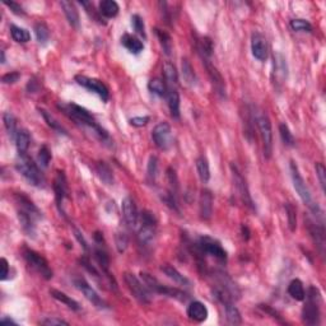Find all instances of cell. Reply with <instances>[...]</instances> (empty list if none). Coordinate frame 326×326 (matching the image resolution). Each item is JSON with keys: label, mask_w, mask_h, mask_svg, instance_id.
I'll use <instances>...</instances> for the list:
<instances>
[{"label": "cell", "mask_w": 326, "mask_h": 326, "mask_svg": "<svg viewBox=\"0 0 326 326\" xmlns=\"http://www.w3.org/2000/svg\"><path fill=\"white\" fill-rule=\"evenodd\" d=\"M284 208H286L289 229H291L292 232H295L296 228H297V210H296V208L291 203H286Z\"/></svg>", "instance_id": "obj_47"}, {"label": "cell", "mask_w": 326, "mask_h": 326, "mask_svg": "<svg viewBox=\"0 0 326 326\" xmlns=\"http://www.w3.org/2000/svg\"><path fill=\"white\" fill-rule=\"evenodd\" d=\"M0 263H1V274H0V279H1V281H5L9 273V263L5 258H1Z\"/></svg>", "instance_id": "obj_60"}, {"label": "cell", "mask_w": 326, "mask_h": 326, "mask_svg": "<svg viewBox=\"0 0 326 326\" xmlns=\"http://www.w3.org/2000/svg\"><path fill=\"white\" fill-rule=\"evenodd\" d=\"M196 171L199 177H200L201 182L206 183L209 180H210V168H209V162L204 156H200V157L196 160Z\"/></svg>", "instance_id": "obj_39"}, {"label": "cell", "mask_w": 326, "mask_h": 326, "mask_svg": "<svg viewBox=\"0 0 326 326\" xmlns=\"http://www.w3.org/2000/svg\"><path fill=\"white\" fill-rule=\"evenodd\" d=\"M124 281H125L126 286L129 288L133 297H134L138 302H141L142 305L151 304L152 297H151V292H149L148 287L144 286V284L138 279L137 275L132 274V273H125V274H124Z\"/></svg>", "instance_id": "obj_9"}, {"label": "cell", "mask_w": 326, "mask_h": 326, "mask_svg": "<svg viewBox=\"0 0 326 326\" xmlns=\"http://www.w3.org/2000/svg\"><path fill=\"white\" fill-rule=\"evenodd\" d=\"M132 26L134 28V31L137 32L141 37L146 38L147 33H146V26H144V20L143 18L141 17L139 14H133L132 15Z\"/></svg>", "instance_id": "obj_49"}, {"label": "cell", "mask_w": 326, "mask_h": 326, "mask_svg": "<svg viewBox=\"0 0 326 326\" xmlns=\"http://www.w3.org/2000/svg\"><path fill=\"white\" fill-rule=\"evenodd\" d=\"M156 227L157 224L153 223H142L139 232H138V240L143 246H149L156 237Z\"/></svg>", "instance_id": "obj_23"}, {"label": "cell", "mask_w": 326, "mask_h": 326, "mask_svg": "<svg viewBox=\"0 0 326 326\" xmlns=\"http://www.w3.org/2000/svg\"><path fill=\"white\" fill-rule=\"evenodd\" d=\"M40 114L42 115V118L45 119V121L47 123V125H49L52 130H55V132L59 133V134L68 135V132L64 129L63 126H61V124L59 123V121H57L51 114H49V112L46 111V110H42V109H40Z\"/></svg>", "instance_id": "obj_42"}, {"label": "cell", "mask_w": 326, "mask_h": 326, "mask_svg": "<svg viewBox=\"0 0 326 326\" xmlns=\"http://www.w3.org/2000/svg\"><path fill=\"white\" fill-rule=\"evenodd\" d=\"M75 82H77L79 86L84 87V88L88 89V91L96 93L103 102H107V101H109V88H107V86L103 83L102 80L86 77V75H75Z\"/></svg>", "instance_id": "obj_10"}, {"label": "cell", "mask_w": 326, "mask_h": 326, "mask_svg": "<svg viewBox=\"0 0 326 326\" xmlns=\"http://www.w3.org/2000/svg\"><path fill=\"white\" fill-rule=\"evenodd\" d=\"M251 51L255 59L259 61H265L268 59V42L259 32H255L251 36Z\"/></svg>", "instance_id": "obj_18"}, {"label": "cell", "mask_w": 326, "mask_h": 326, "mask_svg": "<svg viewBox=\"0 0 326 326\" xmlns=\"http://www.w3.org/2000/svg\"><path fill=\"white\" fill-rule=\"evenodd\" d=\"M187 318L195 323H203L208 319V309L200 301H194L187 306Z\"/></svg>", "instance_id": "obj_20"}, {"label": "cell", "mask_w": 326, "mask_h": 326, "mask_svg": "<svg viewBox=\"0 0 326 326\" xmlns=\"http://www.w3.org/2000/svg\"><path fill=\"white\" fill-rule=\"evenodd\" d=\"M79 263L82 264V266H83L84 269H86L87 272H88V273H91L92 275H95L96 278H100V277H101L100 273H98V270L96 269L95 266L92 265L91 261H89V259H88V258H82V259H79Z\"/></svg>", "instance_id": "obj_55"}, {"label": "cell", "mask_w": 326, "mask_h": 326, "mask_svg": "<svg viewBox=\"0 0 326 326\" xmlns=\"http://www.w3.org/2000/svg\"><path fill=\"white\" fill-rule=\"evenodd\" d=\"M307 223H309L307 227H309V232L312 240L316 243V246L320 250L321 254H324V250H325V228H324V224H318V222L314 223L311 220H307Z\"/></svg>", "instance_id": "obj_21"}, {"label": "cell", "mask_w": 326, "mask_h": 326, "mask_svg": "<svg viewBox=\"0 0 326 326\" xmlns=\"http://www.w3.org/2000/svg\"><path fill=\"white\" fill-rule=\"evenodd\" d=\"M307 302L302 310V319L307 325H319L320 324V292L315 287H310L307 292Z\"/></svg>", "instance_id": "obj_6"}, {"label": "cell", "mask_w": 326, "mask_h": 326, "mask_svg": "<svg viewBox=\"0 0 326 326\" xmlns=\"http://www.w3.org/2000/svg\"><path fill=\"white\" fill-rule=\"evenodd\" d=\"M153 142L161 151H168L172 146V130L168 123H160L152 132Z\"/></svg>", "instance_id": "obj_11"}, {"label": "cell", "mask_w": 326, "mask_h": 326, "mask_svg": "<svg viewBox=\"0 0 326 326\" xmlns=\"http://www.w3.org/2000/svg\"><path fill=\"white\" fill-rule=\"evenodd\" d=\"M119 4L115 0H102L100 3V13L106 18H114L119 14Z\"/></svg>", "instance_id": "obj_36"}, {"label": "cell", "mask_w": 326, "mask_h": 326, "mask_svg": "<svg viewBox=\"0 0 326 326\" xmlns=\"http://www.w3.org/2000/svg\"><path fill=\"white\" fill-rule=\"evenodd\" d=\"M254 115V120L256 121V125L259 128V132L261 135V141H263L264 147V156L265 158L269 160L272 157L273 153V129L270 119L268 118V115L265 112H252Z\"/></svg>", "instance_id": "obj_7"}, {"label": "cell", "mask_w": 326, "mask_h": 326, "mask_svg": "<svg viewBox=\"0 0 326 326\" xmlns=\"http://www.w3.org/2000/svg\"><path fill=\"white\" fill-rule=\"evenodd\" d=\"M1 324H13V325H15V323L11 319H8V318H3L1 319Z\"/></svg>", "instance_id": "obj_63"}, {"label": "cell", "mask_w": 326, "mask_h": 326, "mask_svg": "<svg viewBox=\"0 0 326 326\" xmlns=\"http://www.w3.org/2000/svg\"><path fill=\"white\" fill-rule=\"evenodd\" d=\"M191 251L194 252L199 266H205V256L215 259L219 263L227 261V251L220 245L219 241L214 240L209 236H200L195 243H191Z\"/></svg>", "instance_id": "obj_2"}, {"label": "cell", "mask_w": 326, "mask_h": 326, "mask_svg": "<svg viewBox=\"0 0 326 326\" xmlns=\"http://www.w3.org/2000/svg\"><path fill=\"white\" fill-rule=\"evenodd\" d=\"M37 161L38 164L43 168L46 167H49V163L51 161V152H50V149L47 148V146H42L38 151V156H37Z\"/></svg>", "instance_id": "obj_52"}, {"label": "cell", "mask_w": 326, "mask_h": 326, "mask_svg": "<svg viewBox=\"0 0 326 326\" xmlns=\"http://www.w3.org/2000/svg\"><path fill=\"white\" fill-rule=\"evenodd\" d=\"M273 80L275 86H281L287 80L288 77V65L286 57L281 52H275L273 56Z\"/></svg>", "instance_id": "obj_14"}, {"label": "cell", "mask_w": 326, "mask_h": 326, "mask_svg": "<svg viewBox=\"0 0 326 326\" xmlns=\"http://www.w3.org/2000/svg\"><path fill=\"white\" fill-rule=\"evenodd\" d=\"M231 171H232V177H233V182H235L236 189H237L238 194H240L241 199H242V201L245 203V205H247L251 209H255L254 201H252V197L251 195H250V190H249V186H247L246 183V180L243 178L241 172L238 171V168L233 164V163L231 164Z\"/></svg>", "instance_id": "obj_12"}, {"label": "cell", "mask_w": 326, "mask_h": 326, "mask_svg": "<svg viewBox=\"0 0 326 326\" xmlns=\"http://www.w3.org/2000/svg\"><path fill=\"white\" fill-rule=\"evenodd\" d=\"M289 296L296 301H304L306 298V292H305L304 283L300 279H293L288 286Z\"/></svg>", "instance_id": "obj_37"}, {"label": "cell", "mask_w": 326, "mask_h": 326, "mask_svg": "<svg viewBox=\"0 0 326 326\" xmlns=\"http://www.w3.org/2000/svg\"><path fill=\"white\" fill-rule=\"evenodd\" d=\"M18 219H19V223L22 229L24 231L27 236L29 237H33L34 233H36V220L38 219L37 217L29 214L28 212L23 210V209L18 208Z\"/></svg>", "instance_id": "obj_22"}, {"label": "cell", "mask_w": 326, "mask_h": 326, "mask_svg": "<svg viewBox=\"0 0 326 326\" xmlns=\"http://www.w3.org/2000/svg\"><path fill=\"white\" fill-rule=\"evenodd\" d=\"M3 121L9 138H10L11 141H15V138H17V134H18L17 119H15V116L11 114V112H4Z\"/></svg>", "instance_id": "obj_38"}, {"label": "cell", "mask_w": 326, "mask_h": 326, "mask_svg": "<svg viewBox=\"0 0 326 326\" xmlns=\"http://www.w3.org/2000/svg\"><path fill=\"white\" fill-rule=\"evenodd\" d=\"M289 169H291V176H292L293 186H295V189H296V191H297L298 196L301 197V200L304 201L305 205L309 206V209L311 210L312 213H314V215H316V217L320 218V220L323 222V218H324L323 210H321V208L319 206V204L315 203L314 199H312V195H311V191H310V189H309V186L306 185L304 177H302V174H301L300 169H298L297 164H296L293 161H291Z\"/></svg>", "instance_id": "obj_3"}, {"label": "cell", "mask_w": 326, "mask_h": 326, "mask_svg": "<svg viewBox=\"0 0 326 326\" xmlns=\"http://www.w3.org/2000/svg\"><path fill=\"white\" fill-rule=\"evenodd\" d=\"M196 50L203 60H209L213 54V42L209 37H200L196 41Z\"/></svg>", "instance_id": "obj_34"}, {"label": "cell", "mask_w": 326, "mask_h": 326, "mask_svg": "<svg viewBox=\"0 0 326 326\" xmlns=\"http://www.w3.org/2000/svg\"><path fill=\"white\" fill-rule=\"evenodd\" d=\"M23 258L26 259L27 264L31 266L32 269H34L43 279L46 281H50L52 278V270L49 266V263L46 260L43 256H41L38 252L33 251L31 249H24L23 250Z\"/></svg>", "instance_id": "obj_8"}, {"label": "cell", "mask_w": 326, "mask_h": 326, "mask_svg": "<svg viewBox=\"0 0 326 326\" xmlns=\"http://www.w3.org/2000/svg\"><path fill=\"white\" fill-rule=\"evenodd\" d=\"M74 235H75V238H77V240L79 241V243H82V246H83V249L86 250V251H88V250H89V247H88V243H87V241L84 240L83 235H82V233H80V231H79V229L74 228Z\"/></svg>", "instance_id": "obj_61"}, {"label": "cell", "mask_w": 326, "mask_h": 326, "mask_svg": "<svg viewBox=\"0 0 326 326\" xmlns=\"http://www.w3.org/2000/svg\"><path fill=\"white\" fill-rule=\"evenodd\" d=\"M148 88L152 93L160 96V97H166L167 91H168L166 83L162 79H160V78H155V79L149 80Z\"/></svg>", "instance_id": "obj_41"}, {"label": "cell", "mask_w": 326, "mask_h": 326, "mask_svg": "<svg viewBox=\"0 0 326 326\" xmlns=\"http://www.w3.org/2000/svg\"><path fill=\"white\" fill-rule=\"evenodd\" d=\"M181 74H182L183 80L185 83L190 87H195L197 83V78L196 74H195L194 69H192L191 64L187 59H182V63H181Z\"/></svg>", "instance_id": "obj_32"}, {"label": "cell", "mask_w": 326, "mask_h": 326, "mask_svg": "<svg viewBox=\"0 0 326 326\" xmlns=\"http://www.w3.org/2000/svg\"><path fill=\"white\" fill-rule=\"evenodd\" d=\"M163 73H164V77L168 80L171 84H177L178 82V74L177 70H176V66L171 63V61H166L163 64Z\"/></svg>", "instance_id": "obj_46"}, {"label": "cell", "mask_w": 326, "mask_h": 326, "mask_svg": "<svg viewBox=\"0 0 326 326\" xmlns=\"http://www.w3.org/2000/svg\"><path fill=\"white\" fill-rule=\"evenodd\" d=\"M315 169H316V176H318L319 181H320L321 189H323V191L325 192V187H326V168H325V166H324L323 163L318 162L315 164Z\"/></svg>", "instance_id": "obj_54"}, {"label": "cell", "mask_w": 326, "mask_h": 326, "mask_svg": "<svg viewBox=\"0 0 326 326\" xmlns=\"http://www.w3.org/2000/svg\"><path fill=\"white\" fill-rule=\"evenodd\" d=\"M213 194L210 190L203 189L199 200V214L204 220H209L213 215Z\"/></svg>", "instance_id": "obj_19"}, {"label": "cell", "mask_w": 326, "mask_h": 326, "mask_svg": "<svg viewBox=\"0 0 326 326\" xmlns=\"http://www.w3.org/2000/svg\"><path fill=\"white\" fill-rule=\"evenodd\" d=\"M121 209H123L124 219H125L128 227L130 229L137 228L138 223H139V213H138L135 201L130 196H126L121 204Z\"/></svg>", "instance_id": "obj_16"}, {"label": "cell", "mask_w": 326, "mask_h": 326, "mask_svg": "<svg viewBox=\"0 0 326 326\" xmlns=\"http://www.w3.org/2000/svg\"><path fill=\"white\" fill-rule=\"evenodd\" d=\"M93 254H95L96 261H97V264L100 265L101 269H102V272L105 273L110 279H114V278H111V274H110V258L107 252L105 251L102 247H96Z\"/></svg>", "instance_id": "obj_33"}, {"label": "cell", "mask_w": 326, "mask_h": 326, "mask_svg": "<svg viewBox=\"0 0 326 326\" xmlns=\"http://www.w3.org/2000/svg\"><path fill=\"white\" fill-rule=\"evenodd\" d=\"M50 295H51L52 298H55L56 301L61 302L63 305H65L68 309L73 310V311H79L80 306L77 301L73 300L72 297H69L68 295H65L61 291H57V289H50Z\"/></svg>", "instance_id": "obj_31"}, {"label": "cell", "mask_w": 326, "mask_h": 326, "mask_svg": "<svg viewBox=\"0 0 326 326\" xmlns=\"http://www.w3.org/2000/svg\"><path fill=\"white\" fill-rule=\"evenodd\" d=\"M4 5H6L8 8H10V10L13 11L14 14H17V15L26 14V11L23 10L22 6H20L18 3H15V1H4Z\"/></svg>", "instance_id": "obj_58"}, {"label": "cell", "mask_w": 326, "mask_h": 326, "mask_svg": "<svg viewBox=\"0 0 326 326\" xmlns=\"http://www.w3.org/2000/svg\"><path fill=\"white\" fill-rule=\"evenodd\" d=\"M10 34L11 38L18 43H26L31 41V34L27 29L20 28L18 26H11L10 27Z\"/></svg>", "instance_id": "obj_43"}, {"label": "cell", "mask_w": 326, "mask_h": 326, "mask_svg": "<svg viewBox=\"0 0 326 326\" xmlns=\"http://www.w3.org/2000/svg\"><path fill=\"white\" fill-rule=\"evenodd\" d=\"M15 147H17L18 156L19 155H27V151L29 148V143H31V135H29L28 130L20 129L18 130L17 138H15Z\"/></svg>", "instance_id": "obj_30"}, {"label": "cell", "mask_w": 326, "mask_h": 326, "mask_svg": "<svg viewBox=\"0 0 326 326\" xmlns=\"http://www.w3.org/2000/svg\"><path fill=\"white\" fill-rule=\"evenodd\" d=\"M34 33H36L37 41L41 45H46L50 41V29L45 23H36L34 24Z\"/></svg>", "instance_id": "obj_44"}, {"label": "cell", "mask_w": 326, "mask_h": 326, "mask_svg": "<svg viewBox=\"0 0 326 326\" xmlns=\"http://www.w3.org/2000/svg\"><path fill=\"white\" fill-rule=\"evenodd\" d=\"M57 107H59L68 118L72 119L73 121H75V123L79 124V125L89 128L92 132L95 133V135L101 142H103V143H105V142H111V138H110L109 133L103 129L102 126L98 125L97 121L95 120V118L92 116V114L87 109L79 106L77 103L57 105Z\"/></svg>", "instance_id": "obj_1"}, {"label": "cell", "mask_w": 326, "mask_h": 326, "mask_svg": "<svg viewBox=\"0 0 326 326\" xmlns=\"http://www.w3.org/2000/svg\"><path fill=\"white\" fill-rule=\"evenodd\" d=\"M54 191H55V200H56V205L60 210L63 215H65V212L63 209V204L65 197L68 196V182H66V177L64 172L59 171L56 174V178L54 181Z\"/></svg>", "instance_id": "obj_17"}, {"label": "cell", "mask_w": 326, "mask_h": 326, "mask_svg": "<svg viewBox=\"0 0 326 326\" xmlns=\"http://www.w3.org/2000/svg\"><path fill=\"white\" fill-rule=\"evenodd\" d=\"M156 34H157L158 40H160V43H161V47H162L163 52H164V55H167V56H169V55L172 54V40H171V36H169L167 32L162 31V29L160 28H156Z\"/></svg>", "instance_id": "obj_40"}, {"label": "cell", "mask_w": 326, "mask_h": 326, "mask_svg": "<svg viewBox=\"0 0 326 326\" xmlns=\"http://www.w3.org/2000/svg\"><path fill=\"white\" fill-rule=\"evenodd\" d=\"M141 278L143 283L148 287L149 291H152L153 293L167 296V297L174 298V300H178L181 301V302H186V301L189 300L190 296L186 292L180 291V289L177 288H171V287L164 286V284H162L158 281L157 278L148 274V273H141Z\"/></svg>", "instance_id": "obj_5"}, {"label": "cell", "mask_w": 326, "mask_h": 326, "mask_svg": "<svg viewBox=\"0 0 326 326\" xmlns=\"http://www.w3.org/2000/svg\"><path fill=\"white\" fill-rule=\"evenodd\" d=\"M279 133H281V138L282 141H283L284 146L287 147L295 146L296 143L295 137H293V134L291 133V130H289V128L286 125V124H281V125H279Z\"/></svg>", "instance_id": "obj_48"}, {"label": "cell", "mask_w": 326, "mask_h": 326, "mask_svg": "<svg viewBox=\"0 0 326 326\" xmlns=\"http://www.w3.org/2000/svg\"><path fill=\"white\" fill-rule=\"evenodd\" d=\"M15 168L31 185L41 187L45 183V177L38 168L37 163H34V161L28 155L18 156Z\"/></svg>", "instance_id": "obj_4"}, {"label": "cell", "mask_w": 326, "mask_h": 326, "mask_svg": "<svg viewBox=\"0 0 326 326\" xmlns=\"http://www.w3.org/2000/svg\"><path fill=\"white\" fill-rule=\"evenodd\" d=\"M204 65L206 68V72H208L209 78H210V82L213 84V88H214L215 93L219 96L220 98H226L227 96V89H226V83H224V79L222 77L218 69L210 63V60H203Z\"/></svg>", "instance_id": "obj_15"}, {"label": "cell", "mask_w": 326, "mask_h": 326, "mask_svg": "<svg viewBox=\"0 0 326 326\" xmlns=\"http://www.w3.org/2000/svg\"><path fill=\"white\" fill-rule=\"evenodd\" d=\"M166 97L171 116L173 119H180V95H178V92L174 88H168Z\"/></svg>", "instance_id": "obj_27"}, {"label": "cell", "mask_w": 326, "mask_h": 326, "mask_svg": "<svg viewBox=\"0 0 326 326\" xmlns=\"http://www.w3.org/2000/svg\"><path fill=\"white\" fill-rule=\"evenodd\" d=\"M242 236L246 241L250 238V231L249 228H247V226H242Z\"/></svg>", "instance_id": "obj_62"}, {"label": "cell", "mask_w": 326, "mask_h": 326, "mask_svg": "<svg viewBox=\"0 0 326 326\" xmlns=\"http://www.w3.org/2000/svg\"><path fill=\"white\" fill-rule=\"evenodd\" d=\"M96 172H97V176L101 178L102 182H105L106 185H112L114 183V172H112V169L110 168L107 163L97 162Z\"/></svg>", "instance_id": "obj_35"}, {"label": "cell", "mask_w": 326, "mask_h": 326, "mask_svg": "<svg viewBox=\"0 0 326 326\" xmlns=\"http://www.w3.org/2000/svg\"><path fill=\"white\" fill-rule=\"evenodd\" d=\"M15 201H17L18 204V208L26 210V212H28L29 214L34 215V217H37L38 219H40L41 218L40 209L34 205L33 201H32L29 197H27L26 195L20 192V194H15Z\"/></svg>", "instance_id": "obj_26"}, {"label": "cell", "mask_w": 326, "mask_h": 326, "mask_svg": "<svg viewBox=\"0 0 326 326\" xmlns=\"http://www.w3.org/2000/svg\"><path fill=\"white\" fill-rule=\"evenodd\" d=\"M158 176V158L152 156L148 161V167H147V180L148 182L155 183L156 178Z\"/></svg>", "instance_id": "obj_45"}, {"label": "cell", "mask_w": 326, "mask_h": 326, "mask_svg": "<svg viewBox=\"0 0 326 326\" xmlns=\"http://www.w3.org/2000/svg\"><path fill=\"white\" fill-rule=\"evenodd\" d=\"M73 283H74L75 288L83 293L84 297H86L93 306H96L97 309H106L105 301L98 296V293L92 288V286H89V283L86 279H83V278H75Z\"/></svg>", "instance_id": "obj_13"}, {"label": "cell", "mask_w": 326, "mask_h": 326, "mask_svg": "<svg viewBox=\"0 0 326 326\" xmlns=\"http://www.w3.org/2000/svg\"><path fill=\"white\" fill-rule=\"evenodd\" d=\"M19 78H20L19 73L10 72V73H6V74L3 75V78H1V82H3L4 84H13V83H15V82H18Z\"/></svg>", "instance_id": "obj_56"}, {"label": "cell", "mask_w": 326, "mask_h": 326, "mask_svg": "<svg viewBox=\"0 0 326 326\" xmlns=\"http://www.w3.org/2000/svg\"><path fill=\"white\" fill-rule=\"evenodd\" d=\"M5 63V54H4V51L1 50V64Z\"/></svg>", "instance_id": "obj_64"}, {"label": "cell", "mask_w": 326, "mask_h": 326, "mask_svg": "<svg viewBox=\"0 0 326 326\" xmlns=\"http://www.w3.org/2000/svg\"><path fill=\"white\" fill-rule=\"evenodd\" d=\"M148 123H149L148 116H137V118L130 119V125L137 126V128H142V126H146Z\"/></svg>", "instance_id": "obj_59"}, {"label": "cell", "mask_w": 326, "mask_h": 326, "mask_svg": "<svg viewBox=\"0 0 326 326\" xmlns=\"http://www.w3.org/2000/svg\"><path fill=\"white\" fill-rule=\"evenodd\" d=\"M222 305H223L224 311H226L227 321H228L231 325H240V324H242L241 314L237 307L235 306V302H233V301H227V302H223Z\"/></svg>", "instance_id": "obj_29"}, {"label": "cell", "mask_w": 326, "mask_h": 326, "mask_svg": "<svg viewBox=\"0 0 326 326\" xmlns=\"http://www.w3.org/2000/svg\"><path fill=\"white\" fill-rule=\"evenodd\" d=\"M60 5L63 8L64 14H65L66 19H68L69 24L77 29L79 28V13H78L74 4L72 1H68V0H63V1H60Z\"/></svg>", "instance_id": "obj_25"}, {"label": "cell", "mask_w": 326, "mask_h": 326, "mask_svg": "<svg viewBox=\"0 0 326 326\" xmlns=\"http://www.w3.org/2000/svg\"><path fill=\"white\" fill-rule=\"evenodd\" d=\"M167 180H168L169 183V190L168 191L173 192L174 195H177L178 192V180H177V174L174 172L173 168H167Z\"/></svg>", "instance_id": "obj_53"}, {"label": "cell", "mask_w": 326, "mask_h": 326, "mask_svg": "<svg viewBox=\"0 0 326 326\" xmlns=\"http://www.w3.org/2000/svg\"><path fill=\"white\" fill-rule=\"evenodd\" d=\"M161 270H162V272L164 273V275H167L171 281H173L174 283H177L178 286H183V287L191 286V282H190L185 275L181 274L176 268L169 265V264H164V265L161 266Z\"/></svg>", "instance_id": "obj_24"}, {"label": "cell", "mask_w": 326, "mask_h": 326, "mask_svg": "<svg viewBox=\"0 0 326 326\" xmlns=\"http://www.w3.org/2000/svg\"><path fill=\"white\" fill-rule=\"evenodd\" d=\"M291 28L296 32H312L311 23L306 19H293L291 20Z\"/></svg>", "instance_id": "obj_50"}, {"label": "cell", "mask_w": 326, "mask_h": 326, "mask_svg": "<svg viewBox=\"0 0 326 326\" xmlns=\"http://www.w3.org/2000/svg\"><path fill=\"white\" fill-rule=\"evenodd\" d=\"M121 43H123L125 49H128L132 54H135V55L141 54V52L144 50L143 42H142L138 37H135V36H133V34H129V33H125L123 37H121Z\"/></svg>", "instance_id": "obj_28"}, {"label": "cell", "mask_w": 326, "mask_h": 326, "mask_svg": "<svg viewBox=\"0 0 326 326\" xmlns=\"http://www.w3.org/2000/svg\"><path fill=\"white\" fill-rule=\"evenodd\" d=\"M115 243H116V249L120 254L126 251L128 249V245H129V237L126 235L125 232H118L115 235Z\"/></svg>", "instance_id": "obj_51"}, {"label": "cell", "mask_w": 326, "mask_h": 326, "mask_svg": "<svg viewBox=\"0 0 326 326\" xmlns=\"http://www.w3.org/2000/svg\"><path fill=\"white\" fill-rule=\"evenodd\" d=\"M41 324H42V325H46V326L69 325L68 321L63 320V319H59V318H47V319H45V320L41 321Z\"/></svg>", "instance_id": "obj_57"}]
</instances>
